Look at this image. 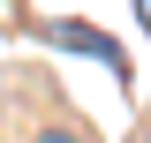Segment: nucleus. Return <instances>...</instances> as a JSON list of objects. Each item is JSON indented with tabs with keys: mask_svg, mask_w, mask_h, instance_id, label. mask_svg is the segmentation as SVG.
<instances>
[{
	"mask_svg": "<svg viewBox=\"0 0 151 143\" xmlns=\"http://www.w3.org/2000/svg\"><path fill=\"white\" fill-rule=\"evenodd\" d=\"M30 143H83V136H76V128H38Z\"/></svg>",
	"mask_w": 151,
	"mask_h": 143,
	"instance_id": "nucleus-1",
	"label": "nucleus"
},
{
	"mask_svg": "<svg viewBox=\"0 0 151 143\" xmlns=\"http://www.w3.org/2000/svg\"><path fill=\"white\" fill-rule=\"evenodd\" d=\"M136 15H144V30H151V0H136Z\"/></svg>",
	"mask_w": 151,
	"mask_h": 143,
	"instance_id": "nucleus-2",
	"label": "nucleus"
},
{
	"mask_svg": "<svg viewBox=\"0 0 151 143\" xmlns=\"http://www.w3.org/2000/svg\"><path fill=\"white\" fill-rule=\"evenodd\" d=\"M144 143H151V128H144Z\"/></svg>",
	"mask_w": 151,
	"mask_h": 143,
	"instance_id": "nucleus-3",
	"label": "nucleus"
}]
</instances>
